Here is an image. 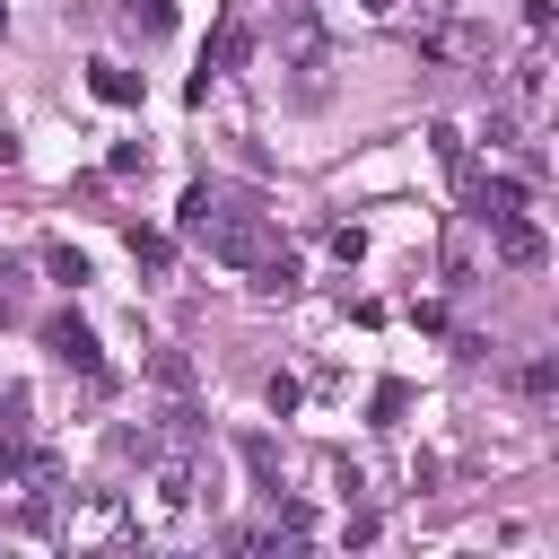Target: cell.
<instances>
[{"mask_svg": "<svg viewBox=\"0 0 559 559\" xmlns=\"http://www.w3.org/2000/svg\"><path fill=\"white\" fill-rule=\"evenodd\" d=\"M524 393L550 402V393H559V358H533V367H524Z\"/></svg>", "mask_w": 559, "mask_h": 559, "instance_id": "11", "label": "cell"}, {"mask_svg": "<svg viewBox=\"0 0 559 559\" xmlns=\"http://www.w3.org/2000/svg\"><path fill=\"white\" fill-rule=\"evenodd\" d=\"M245 52H253V35H245V26H218V35H210V61H201V70L218 79V70H236Z\"/></svg>", "mask_w": 559, "mask_h": 559, "instance_id": "6", "label": "cell"}, {"mask_svg": "<svg viewBox=\"0 0 559 559\" xmlns=\"http://www.w3.org/2000/svg\"><path fill=\"white\" fill-rule=\"evenodd\" d=\"M175 236H192V245H201L210 262H227V271H253V262H271V253H280V227H271L262 210H236L218 183H192V192H183Z\"/></svg>", "mask_w": 559, "mask_h": 559, "instance_id": "1", "label": "cell"}, {"mask_svg": "<svg viewBox=\"0 0 559 559\" xmlns=\"http://www.w3.org/2000/svg\"><path fill=\"white\" fill-rule=\"evenodd\" d=\"M131 253H140V262H148V271H166V253H175V245H166V236H157V227H131Z\"/></svg>", "mask_w": 559, "mask_h": 559, "instance_id": "10", "label": "cell"}, {"mask_svg": "<svg viewBox=\"0 0 559 559\" xmlns=\"http://www.w3.org/2000/svg\"><path fill=\"white\" fill-rule=\"evenodd\" d=\"M87 87H96L105 105H140V79H131L122 61H87Z\"/></svg>", "mask_w": 559, "mask_h": 559, "instance_id": "5", "label": "cell"}, {"mask_svg": "<svg viewBox=\"0 0 559 559\" xmlns=\"http://www.w3.org/2000/svg\"><path fill=\"white\" fill-rule=\"evenodd\" d=\"M122 26H131V35H166L175 9H166V0H122Z\"/></svg>", "mask_w": 559, "mask_h": 559, "instance_id": "7", "label": "cell"}, {"mask_svg": "<svg viewBox=\"0 0 559 559\" xmlns=\"http://www.w3.org/2000/svg\"><path fill=\"white\" fill-rule=\"evenodd\" d=\"M44 349L70 367V376H87V384H105V349H96V332L79 323V314H52L44 323Z\"/></svg>", "mask_w": 559, "mask_h": 559, "instance_id": "2", "label": "cell"}, {"mask_svg": "<svg viewBox=\"0 0 559 559\" xmlns=\"http://www.w3.org/2000/svg\"><path fill=\"white\" fill-rule=\"evenodd\" d=\"M44 271H52L61 288H79V280H87V253H79V245H44Z\"/></svg>", "mask_w": 559, "mask_h": 559, "instance_id": "8", "label": "cell"}, {"mask_svg": "<svg viewBox=\"0 0 559 559\" xmlns=\"http://www.w3.org/2000/svg\"><path fill=\"white\" fill-rule=\"evenodd\" d=\"M236 454H245V472L262 480V498H280V454H271V437H262V428H245V437H236Z\"/></svg>", "mask_w": 559, "mask_h": 559, "instance_id": "4", "label": "cell"}, {"mask_svg": "<svg viewBox=\"0 0 559 559\" xmlns=\"http://www.w3.org/2000/svg\"><path fill=\"white\" fill-rule=\"evenodd\" d=\"M489 236H498V262L507 271H542L550 262V236L524 218V210H507V218H489Z\"/></svg>", "mask_w": 559, "mask_h": 559, "instance_id": "3", "label": "cell"}, {"mask_svg": "<svg viewBox=\"0 0 559 559\" xmlns=\"http://www.w3.org/2000/svg\"><path fill=\"white\" fill-rule=\"evenodd\" d=\"M148 376H157V384H166V393H192V367H183V358H175V349H157V358H148Z\"/></svg>", "mask_w": 559, "mask_h": 559, "instance_id": "9", "label": "cell"}, {"mask_svg": "<svg viewBox=\"0 0 559 559\" xmlns=\"http://www.w3.org/2000/svg\"><path fill=\"white\" fill-rule=\"evenodd\" d=\"M0 35H9V9H0Z\"/></svg>", "mask_w": 559, "mask_h": 559, "instance_id": "13", "label": "cell"}, {"mask_svg": "<svg viewBox=\"0 0 559 559\" xmlns=\"http://www.w3.org/2000/svg\"><path fill=\"white\" fill-rule=\"evenodd\" d=\"M0 166H17V131L9 122H0Z\"/></svg>", "mask_w": 559, "mask_h": 559, "instance_id": "12", "label": "cell"}]
</instances>
